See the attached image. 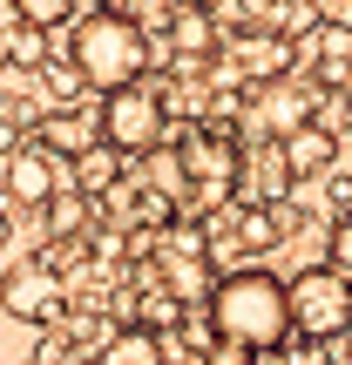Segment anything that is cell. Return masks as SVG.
Returning <instances> with one entry per match:
<instances>
[{
    "mask_svg": "<svg viewBox=\"0 0 352 365\" xmlns=\"http://www.w3.org/2000/svg\"><path fill=\"white\" fill-rule=\"evenodd\" d=\"M149 190H163L176 203L183 223H210L217 210H231L244 196V143L223 122H183V135H163V149H149Z\"/></svg>",
    "mask_w": 352,
    "mask_h": 365,
    "instance_id": "1",
    "label": "cell"
},
{
    "mask_svg": "<svg viewBox=\"0 0 352 365\" xmlns=\"http://www.w3.org/2000/svg\"><path fill=\"white\" fill-rule=\"evenodd\" d=\"M210 325V339L231 345V352L258 359L271 345L291 339V298H285V277L264 271V264H237V271H217L210 298L196 304Z\"/></svg>",
    "mask_w": 352,
    "mask_h": 365,
    "instance_id": "2",
    "label": "cell"
},
{
    "mask_svg": "<svg viewBox=\"0 0 352 365\" xmlns=\"http://www.w3.org/2000/svg\"><path fill=\"white\" fill-rule=\"evenodd\" d=\"M68 68L81 75V88H129L149 75V34L143 21H129L122 7H95L68 27Z\"/></svg>",
    "mask_w": 352,
    "mask_h": 365,
    "instance_id": "3",
    "label": "cell"
},
{
    "mask_svg": "<svg viewBox=\"0 0 352 365\" xmlns=\"http://www.w3.org/2000/svg\"><path fill=\"white\" fill-rule=\"evenodd\" d=\"M95 129H102V143L116 149V156H129V163H143L149 149H163V135H170V95H163V81L143 75V81H129V88H109Z\"/></svg>",
    "mask_w": 352,
    "mask_h": 365,
    "instance_id": "4",
    "label": "cell"
},
{
    "mask_svg": "<svg viewBox=\"0 0 352 365\" xmlns=\"http://www.w3.org/2000/svg\"><path fill=\"white\" fill-rule=\"evenodd\" d=\"M149 277H156L163 291H170L176 304H203L210 284H217V250H210V230L203 223H163L156 244H149Z\"/></svg>",
    "mask_w": 352,
    "mask_h": 365,
    "instance_id": "5",
    "label": "cell"
},
{
    "mask_svg": "<svg viewBox=\"0 0 352 365\" xmlns=\"http://www.w3.org/2000/svg\"><path fill=\"white\" fill-rule=\"evenodd\" d=\"M285 298H291V339L339 345L352 331V277L332 271V264H312V271L285 277Z\"/></svg>",
    "mask_w": 352,
    "mask_h": 365,
    "instance_id": "6",
    "label": "cell"
},
{
    "mask_svg": "<svg viewBox=\"0 0 352 365\" xmlns=\"http://www.w3.org/2000/svg\"><path fill=\"white\" fill-rule=\"evenodd\" d=\"M0 312L21 318V325H61V318H68V277H61V264H54L48 250L7 264V271H0Z\"/></svg>",
    "mask_w": 352,
    "mask_h": 365,
    "instance_id": "7",
    "label": "cell"
},
{
    "mask_svg": "<svg viewBox=\"0 0 352 365\" xmlns=\"http://www.w3.org/2000/svg\"><path fill=\"white\" fill-rule=\"evenodd\" d=\"M312 115H318V88L312 81H291V75L258 81V88H251V108H244V122H251L258 143H285V135L305 129Z\"/></svg>",
    "mask_w": 352,
    "mask_h": 365,
    "instance_id": "8",
    "label": "cell"
},
{
    "mask_svg": "<svg viewBox=\"0 0 352 365\" xmlns=\"http://www.w3.org/2000/svg\"><path fill=\"white\" fill-rule=\"evenodd\" d=\"M223 68H231V81L258 88V81L291 75V68H298V48H291L285 27H244V34H231V48H223Z\"/></svg>",
    "mask_w": 352,
    "mask_h": 365,
    "instance_id": "9",
    "label": "cell"
},
{
    "mask_svg": "<svg viewBox=\"0 0 352 365\" xmlns=\"http://www.w3.org/2000/svg\"><path fill=\"white\" fill-rule=\"evenodd\" d=\"M0 190H7V203L41 210L54 190H61V176H54V156H48V149H34V143L7 149V156H0Z\"/></svg>",
    "mask_w": 352,
    "mask_h": 365,
    "instance_id": "10",
    "label": "cell"
},
{
    "mask_svg": "<svg viewBox=\"0 0 352 365\" xmlns=\"http://www.w3.org/2000/svg\"><path fill=\"white\" fill-rule=\"evenodd\" d=\"M278 163H285V182H312V176H326L339 163V135L326 122H305V129H291L278 143Z\"/></svg>",
    "mask_w": 352,
    "mask_h": 365,
    "instance_id": "11",
    "label": "cell"
},
{
    "mask_svg": "<svg viewBox=\"0 0 352 365\" xmlns=\"http://www.w3.org/2000/svg\"><path fill=\"white\" fill-rule=\"evenodd\" d=\"M89 143H102V129H95V115H89V108H48V115H34V149H48V156L54 163H75L81 156V149H89Z\"/></svg>",
    "mask_w": 352,
    "mask_h": 365,
    "instance_id": "12",
    "label": "cell"
},
{
    "mask_svg": "<svg viewBox=\"0 0 352 365\" xmlns=\"http://www.w3.org/2000/svg\"><path fill=\"white\" fill-rule=\"evenodd\" d=\"M95 365H170V352H163V331L116 325L102 345H95Z\"/></svg>",
    "mask_w": 352,
    "mask_h": 365,
    "instance_id": "13",
    "label": "cell"
},
{
    "mask_svg": "<svg viewBox=\"0 0 352 365\" xmlns=\"http://www.w3.org/2000/svg\"><path fill=\"white\" fill-rule=\"evenodd\" d=\"M122 170H129V156H116L109 143H89V149L75 156V190L89 196V203H102V196L122 190Z\"/></svg>",
    "mask_w": 352,
    "mask_h": 365,
    "instance_id": "14",
    "label": "cell"
},
{
    "mask_svg": "<svg viewBox=\"0 0 352 365\" xmlns=\"http://www.w3.org/2000/svg\"><path fill=\"white\" fill-rule=\"evenodd\" d=\"M278 237H285V223H278V203H244L231 217V250H244V257H264V250H278Z\"/></svg>",
    "mask_w": 352,
    "mask_h": 365,
    "instance_id": "15",
    "label": "cell"
},
{
    "mask_svg": "<svg viewBox=\"0 0 352 365\" xmlns=\"http://www.w3.org/2000/svg\"><path fill=\"white\" fill-rule=\"evenodd\" d=\"M41 223H48V244H68V237H89L95 230V203L81 190H54L41 203Z\"/></svg>",
    "mask_w": 352,
    "mask_h": 365,
    "instance_id": "16",
    "label": "cell"
},
{
    "mask_svg": "<svg viewBox=\"0 0 352 365\" xmlns=\"http://www.w3.org/2000/svg\"><path fill=\"white\" fill-rule=\"evenodd\" d=\"M0 68H41V27H27L14 0H0Z\"/></svg>",
    "mask_w": 352,
    "mask_h": 365,
    "instance_id": "17",
    "label": "cell"
},
{
    "mask_svg": "<svg viewBox=\"0 0 352 365\" xmlns=\"http://www.w3.org/2000/svg\"><path fill=\"white\" fill-rule=\"evenodd\" d=\"M170 34H176V54H183V61H210V54H217V27H210L203 7H183L176 21H170Z\"/></svg>",
    "mask_w": 352,
    "mask_h": 365,
    "instance_id": "18",
    "label": "cell"
},
{
    "mask_svg": "<svg viewBox=\"0 0 352 365\" xmlns=\"http://www.w3.org/2000/svg\"><path fill=\"white\" fill-rule=\"evenodd\" d=\"M251 365H332L326 345H305V339H285V345H271V352H258Z\"/></svg>",
    "mask_w": 352,
    "mask_h": 365,
    "instance_id": "19",
    "label": "cell"
},
{
    "mask_svg": "<svg viewBox=\"0 0 352 365\" xmlns=\"http://www.w3.org/2000/svg\"><path fill=\"white\" fill-rule=\"evenodd\" d=\"M14 7H21V21H27V27H41V34L75 21V0H14Z\"/></svg>",
    "mask_w": 352,
    "mask_h": 365,
    "instance_id": "20",
    "label": "cell"
},
{
    "mask_svg": "<svg viewBox=\"0 0 352 365\" xmlns=\"http://www.w3.org/2000/svg\"><path fill=\"white\" fill-rule=\"evenodd\" d=\"M326 264L352 277V210H346V217H332V230H326Z\"/></svg>",
    "mask_w": 352,
    "mask_h": 365,
    "instance_id": "21",
    "label": "cell"
},
{
    "mask_svg": "<svg viewBox=\"0 0 352 365\" xmlns=\"http://www.w3.org/2000/svg\"><path fill=\"white\" fill-rule=\"evenodd\" d=\"M312 7V21H326V27H352V0H305Z\"/></svg>",
    "mask_w": 352,
    "mask_h": 365,
    "instance_id": "22",
    "label": "cell"
},
{
    "mask_svg": "<svg viewBox=\"0 0 352 365\" xmlns=\"http://www.w3.org/2000/svg\"><path fill=\"white\" fill-rule=\"evenodd\" d=\"M196 365H251V359H244V352H231V345H210Z\"/></svg>",
    "mask_w": 352,
    "mask_h": 365,
    "instance_id": "23",
    "label": "cell"
},
{
    "mask_svg": "<svg viewBox=\"0 0 352 365\" xmlns=\"http://www.w3.org/2000/svg\"><path fill=\"white\" fill-rule=\"evenodd\" d=\"M332 210H339V217L352 210V176H339V182H332Z\"/></svg>",
    "mask_w": 352,
    "mask_h": 365,
    "instance_id": "24",
    "label": "cell"
},
{
    "mask_svg": "<svg viewBox=\"0 0 352 365\" xmlns=\"http://www.w3.org/2000/svg\"><path fill=\"white\" fill-rule=\"evenodd\" d=\"M7 244H14V217L0 210V250H7Z\"/></svg>",
    "mask_w": 352,
    "mask_h": 365,
    "instance_id": "25",
    "label": "cell"
},
{
    "mask_svg": "<svg viewBox=\"0 0 352 365\" xmlns=\"http://www.w3.org/2000/svg\"><path fill=\"white\" fill-rule=\"evenodd\" d=\"M346 339H352V331H346ZM346 359H352V352H346Z\"/></svg>",
    "mask_w": 352,
    "mask_h": 365,
    "instance_id": "26",
    "label": "cell"
}]
</instances>
